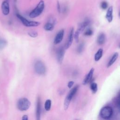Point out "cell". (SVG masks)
<instances>
[{
	"label": "cell",
	"instance_id": "6da1fadb",
	"mask_svg": "<svg viewBox=\"0 0 120 120\" xmlns=\"http://www.w3.org/2000/svg\"><path fill=\"white\" fill-rule=\"evenodd\" d=\"M45 8V3L44 0H41L37 5L36 8L29 14L30 18H34L39 16L43 12Z\"/></svg>",
	"mask_w": 120,
	"mask_h": 120
},
{
	"label": "cell",
	"instance_id": "7a4b0ae2",
	"mask_svg": "<svg viewBox=\"0 0 120 120\" xmlns=\"http://www.w3.org/2000/svg\"><path fill=\"white\" fill-rule=\"evenodd\" d=\"M79 88L78 85H76L74 87H73L69 92L68 94L67 95L66 98L64 101V108L65 110H67L69 107L70 102L73 97L75 96V94L76 93Z\"/></svg>",
	"mask_w": 120,
	"mask_h": 120
},
{
	"label": "cell",
	"instance_id": "3957f363",
	"mask_svg": "<svg viewBox=\"0 0 120 120\" xmlns=\"http://www.w3.org/2000/svg\"><path fill=\"white\" fill-rule=\"evenodd\" d=\"M31 103L28 99L23 98L19 99L17 103V108L21 111H25L29 109Z\"/></svg>",
	"mask_w": 120,
	"mask_h": 120
},
{
	"label": "cell",
	"instance_id": "277c9868",
	"mask_svg": "<svg viewBox=\"0 0 120 120\" xmlns=\"http://www.w3.org/2000/svg\"><path fill=\"white\" fill-rule=\"evenodd\" d=\"M113 114V109L110 106L103 107L100 111V116L103 119L108 120L112 117Z\"/></svg>",
	"mask_w": 120,
	"mask_h": 120
},
{
	"label": "cell",
	"instance_id": "5b68a950",
	"mask_svg": "<svg viewBox=\"0 0 120 120\" xmlns=\"http://www.w3.org/2000/svg\"><path fill=\"white\" fill-rule=\"evenodd\" d=\"M34 69L37 74L39 75H45L46 72V67L44 63L41 60L36 61L34 64Z\"/></svg>",
	"mask_w": 120,
	"mask_h": 120
},
{
	"label": "cell",
	"instance_id": "8992f818",
	"mask_svg": "<svg viewBox=\"0 0 120 120\" xmlns=\"http://www.w3.org/2000/svg\"><path fill=\"white\" fill-rule=\"evenodd\" d=\"M16 16L21 21L22 23L26 27H37L40 25L39 22L29 21L19 14H17Z\"/></svg>",
	"mask_w": 120,
	"mask_h": 120
},
{
	"label": "cell",
	"instance_id": "52a82bcc",
	"mask_svg": "<svg viewBox=\"0 0 120 120\" xmlns=\"http://www.w3.org/2000/svg\"><path fill=\"white\" fill-rule=\"evenodd\" d=\"M64 35V30L62 29L60 30L56 35L54 39V44L57 45L60 44L62 40Z\"/></svg>",
	"mask_w": 120,
	"mask_h": 120
},
{
	"label": "cell",
	"instance_id": "ba28073f",
	"mask_svg": "<svg viewBox=\"0 0 120 120\" xmlns=\"http://www.w3.org/2000/svg\"><path fill=\"white\" fill-rule=\"evenodd\" d=\"M65 49L62 47L59 48L57 51V58L58 61L60 64H61L62 63L65 54Z\"/></svg>",
	"mask_w": 120,
	"mask_h": 120
},
{
	"label": "cell",
	"instance_id": "9c48e42d",
	"mask_svg": "<svg viewBox=\"0 0 120 120\" xmlns=\"http://www.w3.org/2000/svg\"><path fill=\"white\" fill-rule=\"evenodd\" d=\"M94 71V69L93 68H91L90 69V71L89 72L88 74L86 75L83 81H82V83L83 85H86L91 81V80L93 77Z\"/></svg>",
	"mask_w": 120,
	"mask_h": 120
},
{
	"label": "cell",
	"instance_id": "30bf717a",
	"mask_svg": "<svg viewBox=\"0 0 120 120\" xmlns=\"http://www.w3.org/2000/svg\"><path fill=\"white\" fill-rule=\"evenodd\" d=\"M74 29L73 28H72L70 30V31L69 34L68 40L65 45L66 49H68L71 45L74 39Z\"/></svg>",
	"mask_w": 120,
	"mask_h": 120
},
{
	"label": "cell",
	"instance_id": "8fae6325",
	"mask_svg": "<svg viewBox=\"0 0 120 120\" xmlns=\"http://www.w3.org/2000/svg\"><path fill=\"white\" fill-rule=\"evenodd\" d=\"M1 10L4 15H8L9 13V5L7 1H4L1 4Z\"/></svg>",
	"mask_w": 120,
	"mask_h": 120
},
{
	"label": "cell",
	"instance_id": "7c38bea8",
	"mask_svg": "<svg viewBox=\"0 0 120 120\" xmlns=\"http://www.w3.org/2000/svg\"><path fill=\"white\" fill-rule=\"evenodd\" d=\"M90 21L89 19L85 20L84 22H82L79 26L77 30L81 33L82 31H83L86 27L90 24Z\"/></svg>",
	"mask_w": 120,
	"mask_h": 120
},
{
	"label": "cell",
	"instance_id": "4fadbf2b",
	"mask_svg": "<svg viewBox=\"0 0 120 120\" xmlns=\"http://www.w3.org/2000/svg\"><path fill=\"white\" fill-rule=\"evenodd\" d=\"M112 13H113V8L112 6H110L108 8L105 15V18L109 22H111L112 21V19H113Z\"/></svg>",
	"mask_w": 120,
	"mask_h": 120
},
{
	"label": "cell",
	"instance_id": "5bb4252c",
	"mask_svg": "<svg viewBox=\"0 0 120 120\" xmlns=\"http://www.w3.org/2000/svg\"><path fill=\"white\" fill-rule=\"evenodd\" d=\"M41 102L40 99L39 98H38L37 101V105H36V118L37 120H40V115H41Z\"/></svg>",
	"mask_w": 120,
	"mask_h": 120
},
{
	"label": "cell",
	"instance_id": "9a60e30c",
	"mask_svg": "<svg viewBox=\"0 0 120 120\" xmlns=\"http://www.w3.org/2000/svg\"><path fill=\"white\" fill-rule=\"evenodd\" d=\"M97 43L99 45L105 44L106 41V35L104 33H100L97 38Z\"/></svg>",
	"mask_w": 120,
	"mask_h": 120
},
{
	"label": "cell",
	"instance_id": "2e32d148",
	"mask_svg": "<svg viewBox=\"0 0 120 120\" xmlns=\"http://www.w3.org/2000/svg\"><path fill=\"white\" fill-rule=\"evenodd\" d=\"M54 21L52 20V21H49L45 24L44 26V29L46 31H52L54 28Z\"/></svg>",
	"mask_w": 120,
	"mask_h": 120
},
{
	"label": "cell",
	"instance_id": "e0dca14e",
	"mask_svg": "<svg viewBox=\"0 0 120 120\" xmlns=\"http://www.w3.org/2000/svg\"><path fill=\"white\" fill-rule=\"evenodd\" d=\"M118 57H119V53L117 52H115L113 54V55L112 56V57H111L110 60H109V62H108L107 65V67L109 68V67H111L116 61V60H117Z\"/></svg>",
	"mask_w": 120,
	"mask_h": 120
},
{
	"label": "cell",
	"instance_id": "ac0fdd59",
	"mask_svg": "<svg viewBox=\"0 0 120 120\" xmlns=\"http://www.w3.org/2000/svg\"><path fill=\"white\" fill-rule=\"evenodd\" d=\"M103 53V50L102 48H100L95 53L94 56V60L96 61H98L102 58Z\"/></svg>",
	"mask_w": 120,
	"mask_h": 120
},
{
	"label": "cell",
	"instance_id": "d6986e66",
	"mask_svg": "<svg viewBox=\"0 0 120 120\" xmlns=\"http://www.w3.org/2000/svg\"><path fill=\"white\" fill-rule=\"evenodd\" d=\"M90 88L93 93L94 94L96 93L98 91V89L97 84L94 82H91L90 85Z\"/></svg>",
	"mask_w": 120,
	"mask_h": 120
},
{
	"label": "cell",
	"instance_id": "ffe728a7",
	"mask_svg": "<svg viewBox=\"0 0 120 120\" xmlns=\"http://www.w3.org/2000/svg\"><path fill=\"white\" fill-rule=\"evenodd\" d=\"M52 102L50 99H47L45 103V109L46 111H49L51 109Z\"/></svg>",
	"mask_w": 120,
	"mask_h": 120
},
{
	"label": "cell",
	"instance_id": "44dd1931",
	"mask_svg": "<svg viewBox=\"0 0 120 120\" xmlns=\"http://www.w3.org/2000/svg\"><path fill=\"white\" fill-rule=\"evenodd\" d=\"M84 48V43L83 42H81L78 46L77 48V52L79 53H81L82 52Z\"/></svg>",
	"mask_w": 120,
	"mask_h": 120
},
{
	"label": "cell",
	"instance_id": "7402d4cb",
	"mask_svg": "<svg viewBox=\"0 0 120 120\" xmlns=\"http://www.w3.org/2000/svg\"><path fill=\"white\" fill-rule=\"evenodd\" d=\"M93 33V31L92 29L90 28H88L86 29V30L85 31L84 35L85 36H91Z\"/></svg>",
	"mask_w": 120,
	"mask_h": 120
},
{
	"label": "cell",
	"instance_id": "603a6c76",
	"mask_svg": "<svg viewBox=\"0 0 120 120\" xmlns=\"http://www.w3.org/2000/svg\"><path fill=\"white\" fill-rule=\"evenodd\" d=\"M80 34V33L77 30H76V31L75 32V33H74V38H75L76 42H78L79 41V35Z\"/></svg>",
	"mask_w": 120,
	"mask_h": 120
},
{
	"label": "cell",
	"instance_id": "cb8c5ba5",
	"mask_svg": "<svg viewBox=\"0 0 120 120\" xmlns=\"http://www.w3.org/2000/svg\"><path fill=\"white\" fill-rule=\"evenodd\" d=\"M100 6L103 9H105L108 7V3L105 1H103L101 3Z\"/></svg>",
	"mask_w": 120,
	"mask_h": 120
},
{
	"label": "cell",
	"instance_id": "d4e9b609",
	"mask_svg": "<svg viewBox=\"0 0 120 120\" xmlns=\"http://www.w3.org/2000/svg\"><path fill=\"white\" fill-rule=\"evenodd\" d=\"M28 35L32 38H36L38 36V34L37 32L32 31H30V32H28Z\"/></svg>",
	"mask_w": 120,
	"mask_h": 120
},
{
	"label": "cell",
	"instance_id": "484cf974",
	"mask_svg": "<svg viewBox=\"0 0 120 120\" xmlns=\"http://www.w3.org/2000/svg\"><path fill=\"white\" fill-rule=\"evenodd\" d=\"M6 45V42L5 40L0 39V48H3Z\"/></svg>",
	"mask_w": 120,
	"mask_h": 120
},
{
	"label": "cell",
	"instance_id": "4316f807",
	"mask_svg": "<svg viewBox=\"0 0 120 120\" xmlns=\"http://www.w3.org/2000/svg\"><path fill=\"white\" fill-rule=\"evenodd\" d=\"M74 84V81H69V82H68V88L71 89V88L72 87V86H73Z\"/></svg>",
	"mask_w": 120,
	"mask_h": 120
},
{
	"label": "cell",
	"instance_id": "83f0119b",
	"mask_svg": "<svg viewBox=\"0 0 120 120\" xmlns=\"http://www.w3.org/2000/svg\"><path fill=\"white\" fill-rule=\"evenodd\" d=\"M57 10L58 11L59 13H60V11H61V8H60V4L59 3V2L58 1L57 3Z\"/></svg>",
	"mask_w": 120,
	"mask_h": 120
},
{
	"label": "cell",
	"instance_id": "f1b7e54d",
	"mask_svg": "<svg viewBox=\"0 0 120 120\" xmlns=\"http://www.w3.org/2000/svg\"><path fill=\"white\" fill-rule=\"evenodd\" d=\"M116 104L117 105V107L119 109V107H120V96L119 94L118 96V97L116 99Z\"/></svg>",
	"mask_w": 120,
	"mask_h": 120
},
{
	"label": "cell",
	"instance_id": "f546056e",
	"mask_svg": "<svg viewBox=\"0 0 120 120\" xmlns=\"http://www.w3.org/2000/svg\"><path fill=\"white\" fill-rule=\"evenodd\" d=\"M22 120H28V115H24L22 117Z\"/></svg>",
	"mask_w": 120,
	"mask_h": 120
},
{
	"label": "cell",
	"instance_id": "4dcf8cb0",
	"mask_svg": "<svg viewBox=\"0 0 120 120\" xmlns=\"http://www.w3.org/2000/svg\"><path fill=\"white\" fill-rule=\"evenodd\" d=\"M16 0H15V1H16Z\"/></svg>",
	"mask_w": 120,
	"mask_h": 120
}]
</instances>
